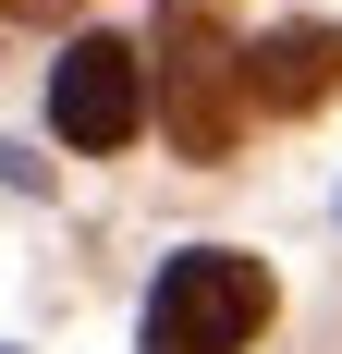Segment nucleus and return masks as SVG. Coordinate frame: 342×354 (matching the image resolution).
I'll list each match as a JSON object with an SVG mask.
<instances>
[{
    "label": "nucleus",
    "instance_id": "f257e3e1",
    "mask_svg": "<svg viewBox=\"0 0 342 354\" xmlns=\"http://www.w3.org/2000/svg\"><path fill=\"white\" fill-rule=\"evenodd\" d=\"M159 135L196 159V171H220L244 147V122H257V37L220 25V0H159Z\"/></svg>",
    "mask_w": 342,
    "mask_h": 354
},
{
    "label": "nucleus",
    "instance_id": "f03ea898",
    "mask_svg": "<svg viewBox=\"0 0 342 354\" xmlns=\"http://www.w3.org/2000/svg\"><path fill=\"white\" fill-rule=\"evenodd\" d=\"M257 330H269V269L244 245L171 257L159 293H147V354H244Z\"/></svg>",
    "mask_w": 342,
    "mask_h": 354
},
{
    "label": "nucleus",
    "instance_id": "7ed1b4c3",
    "mask_svg": "<svg viewBox=\"0 0 342 354\" xmlns=\"http://www.w3.org/2000/svg\"><path fill=\"white\" fill-rule=\"evenodd\" d=\"M49 122H62V147H86V159L135 147V122H147V49L73 37L62 62H49Z\"/></svg>",
    "mask_w": 342,
    "mask_h": 354
},
{
    "label": "nucleus",
    "instance_id": "20e7f679",
    "mask_svg": "<svg viewBox=\"0 0 342 354\" xmlns=\"http://www.w3.org/2000/svg\"><path fill=\"white\" fill-rule=\"evenodd\" d=\"M342 98V25H269L257 37V110L269 122H306Z\"/></svg>",
    "mask_w": 342,
    "mask_h": 354
},
{
    "label": "nucleus",
    "instance_id": "39448f33",
    "mask_svg": "<svg viewBox=\"0 0 342 354\" xmlns=\"http://www.w3.org/2000/svg\"><path fill=\"white\" fill-rule=\"evenodd\" d=\"M62 12H73V0H12V25H62Z\"/></svg>",
    "mask_w": 342,
    "mask_h": 354
}]
</instances>
